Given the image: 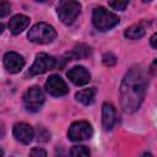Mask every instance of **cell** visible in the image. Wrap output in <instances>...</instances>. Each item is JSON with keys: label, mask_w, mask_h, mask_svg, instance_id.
<instances>
[{"label": "cell", "mask_w": 157, "mask_h": 157, "mask_svg": "<svg viewBox=\"0 0 157 157\" xmlns=\"http://www.w3.org/2000/svg\"><path fill=\"white\" fill-rule=\"evenodd\" d=\"M66 75H67L69 80L76 86H83V85L88 83L90 78H91L88 70L83 66H74L67 71Z\"/></svg>", "instance_id": "obj_11"}, {"label": "cell", "mask_w": 157, "mask_h": 157, "mask_svg": "<svg viewBox=\"0 0 157 157\" xmlns=\"http://www.w3.org/2000/svg\"><path fill=\"white\" fill-rule=\"evenodd\" d=\"M150 43H151V45L153 47V48H156L157 49V32L151 37V39H150Z\"/></svg>", "instance_id": "obj_24"}, {"label": "cell", "mask_w": 157, "mask_h": 157, "mask_svg": "<svg viewBox=\"0 0 157 157\" xmlns=\"http://www.w3.org/2000/svg\"><path fill=\"white\" fill-rule=\"evenodd\" d=\"M115 109L110 103H104L102 107V125L104 130H110L115 124Z\"/></svg>", "instance_id": "obj_13"}, {"label": "cell", "mask_w": 157, "mask_h": 157, "mask_svg": "<svg viewBox=\"0 0 157 157\" xmlns=\"http://www.w3.org/2000/svg\"><path fill=\"white\" fill-rule=\"evenodd\" d=\"M92 23L96 27V29L105 32L119 23V17L115 13L108 11L107 9L99 6L96 7L92 12Z\"/></svg>", "instance_id": "obj_3"}, {"label": "cell", "mask_w": 157, "mask_h": 157, "mask_svg": "<svg viewBox=\"0 0 157 157\" xmlns=\"http://www.w3.org/2000/svg\"><path fill=\"white\" fill-rule=\"evenodd\" d=\"M29 25V18L25 15H15L9 21V29L12 34H20Z\"/></svg>", "instance_id": "obj_12"}, {"label": "cell", "mask_w": 157, "mask_h": 157, "mask_svg": "<svg viewBox=\"0 0 157 157\" xmlns=\"http://www.w3.org/2000/svg\"><path fill=\"white\" fill-rule=\"evenodd\" d=\"M2 61H4L5 69L11 74L20 72L25 66V59L20 54H17L15 52H7L4 55Z\"/></svg>", "instance_id": "obj_9"}, {"label": "cell", "mask_w": 157, "mask_h": 157, "mask_svg": "<svg viewBox=\"0 0 157 157\" xmlns=\"http://www.w3.org/2000/svg\"><path fill=\"white\" fill-rule=\"evenodd\" d=\"M44 101V94L37 86L29 87L23 94V105L28 112H38L42 108Z\"/></svg>", "instance_id": "obj_6"}, {"label": "cell", "mask_w": 157, "mask_h": 157, "mask_svg": "<svg viewBox=\"0 0 157 157\" xmlns=\"http://www.w3.org/2000/svg\"><path fill=\"white\" fill-rule=\"evenodd\" d=\"M147 77L141 66H132L124 76L120 85V104L125 113L136 112L146 93Z\"/></svg>", "instance_id": "obj_1"}, {"label": "cell", "mask_w": 157, "mask_h": 157, "mask_svg": "<svg viewBox=\"0 0 157 157\" xmlns=\"http://www.w3.org/2000/svg\"><path fill=\"white\" fill-rule=\"evenodd\" d=\"M55 65H56V63H55L54 58H52L50 55H48L45 53H39V54H37L34 63L29 67L28 75L29 76H36V75L44 74L49 70H53L55 67Z\"/></svg>", "instance_id": "obj_7"}, {"label": "cell", "mask_w": 157, "mask_h": 157, "mask_svg": "<svg viewBox=\"0 0 157 157\" xmlns=\"http://www.w3.org/2000/svg\"><path fill=\"white\" fill-rule=\"evenodd\" d=\"M102 60H103V64L107 65V66H113V65L117 63V58H115L112 53H105V54L103 55Z\"/></svg>", "instance_id": "obj_20"}, {"label": "cell", "mask_w": 157, "mask_h": 157, "mask_svg": "<svg viewBox=\"0 0 157 157\" xmlns=\"http://www.w3.org/2000/svg\"><path fill=\"white\" fill-rule=\"evenodd\" d=\"M145 33H146V25L145 22H140V23H135L128 27L124 32V36L129 39H139Z\"/></svg>", "instance_id": "obj_14"}, {"label": "cell", "mask_w": 157, "mask_h": 157, "mask_svg": "<svg viewBox=\"0 0 157 157\" xmlns=\"http://www.w3.org/2000/svg\"><path fill=\"white\" fill-rule=\"evenodd\" d=\"M70 155L74 157H86L90 156V150L86 146H74L70 151Z\"/></svg>", "instance_id": "obj_17"}, {"label": "cell", "mask_w": 157, "mask_h": 157, "mask_svg": "<svg viewBox=\"0 0 157 157\" xmlns=\"http://www.w3.org/2000/svg\"><path fill=\"white\" fill-rule=\"evenodd\" d=\"M45 91L53 97H61L69 92V88L60 76L52 75L45 81Z\"/></svg>", "instance_id": "obj_8"}, {"label": "cell", "mask_w": 157, "mask_h": 157, "mask_svg": "<svg viewBox=\"0 0 157 157\" xmlns=\"http://www.w3.org/2000/svg\"><path fill=\"white\" fill-rule=\"evenodd\" d=\"M29 155L33 156V157H45V156H47V151L43 150L42 147H34V148L31 151Z\"/></svg>", "instance_id": "obj_22"}, {"label": "cell", "mask_w": 157, "mask_h": 157, "mask_svg": "<svg viewBox=\"0 0 157 157\" xmlns=\"http://www.w3.org/2000/svg\"><path fill=\"white\" fill-rule=\"evenodd\" d=\"M36 1H40V2H42V1H44V0H36Z\"/></svg>", "instance_id": "obj_26"}, {"label": "cell", "mask_w": 157, "mask_h": 157, "mask_svg": "<svg viewBox=\"0 0 157 157\" xmlns=\"http://www.w3.org/2000/svg\"><path fill=\"white\" fill-rule=\"evenodd\" d=\"M12 134L15 136V139L17 141H20L23 145H28L33 137H34V130L31 125L26 124V123H17L13 126Z\"/></svg>", "instance_id": "obj_10"}, {"label": "cell", "mask_w": 157, "mask_h": 157, "mask_svg": "<svg viewBox=\"0 0 157 157\" xmlns=\"http://www.w3.org/2000/svg\"><path fill=\"white\" fill-rule=\"evenodd\" d=\"M50 139V134L44 129V128H39L37 130V140L38 141H42V142H45Z\"/></svg>", "instance_id": "obj_19"}, {"label": "cell", "mask_w": 157, "mask_h": 157, "mask_svg": "<svg viewBox=\"0 0 157 157\" xmlns=\"http://www.w3.org/2000/svg\"><path fill=\"white\" fill-rule=\"evenodd\" d=\"M93 135V129L91 126V124L88 121L85 120H78L75 121L70 125L69 131H67V136L71 141H85L91 139Z\"/></svg>", "instance_id": "obj_5"}, {"label": "cell", "mask_w": 157, "mask_h": 157, "mask_svg": "<svg viewBox=\"0 0 157 157\" xmlns=\"http://www.w3.org/2000/svg\"><path fill=\"white\" fill-rule=\"evenodd\" d=\"M94 97H96V88L91 87V88H85L82 91H78L75 94V98L77 102L85 104V105H90L94 102Z\"/></svg>", "instance_id": "obj_15"}, {"label": "cell", "mask_w": 157, "mask_h": 157, "mask_svg": "<svg viewBox=\"0 0 157 157\" xmlns=\"http://www.w3.org/2000/svg\"><path fill=\"white\" fill-rule=\"evenodd\" d=\"M128 2H129V0H108L109 6L114 10H119V11L124 10L126 7Z\"/></svg>", "instance_id": "obj_18"}, {"label": "cell", "mask_w": 157, "mask_h": 157, "mask_svg": "<svg viewBox=\"0 0 157 157\" xmlns=\"http://www.w3.org/2000/svg\"><path fill=\"white\" fill-rule=\"evenodd\" d=\"M27 37L33 43L49 44L55 39L56 32H55L53 26H50V25H48L45 22H38L34 26H32V28L29 29Z\"/></svg>", "instance_id": "obj_2"}, {"label": "cell", "mask_w": 157, "mask_h": 157, "mask_svg": "<svg viewBox=\"0 0 157 157\" xmlns=\"http://www.w3.org/2000/svg\"><path fill=\"white\" fill-rule=\"evenodd\" d=\"M144 2H150V1H152V0H142Z\"/></svg>", "instance_id": "obj_25"}, {"label": "cell", "mask_w": 157, "mask_h": 157, "mask_svg": "<svg viewBox=\"0 0 157 157\" xmlns=\"http://www.w3.org/2000/svg\"><path fill=\"white\" fill-rule=\"evenodd\" d=\"M150 71H151L155 76H157V59H155V60L152 61V64H151V66H150Z\"/></svg>", "instance_id": "obj_23"}, {"label": "cell", "mask_w": 157, "mask_h": 157, "mask_svg": "<svg viewBox=\"0 0 157 157\" xmlns=\"http://www.w3.org/2000/svg\"><path fill=\"white\" fill-rule=\"evenodd\" d=\"M9 12H10V4L6 0H1V4H0V16L4 18Z\"/></svg>", "instance_id": "obj_21"}, {"label": "cell", "mask_w": 157, "mask_h": 157, "mask_svg": "<svg viewBox=\"0 0 157 157\" xmlns=\"http://www.w3.org/2000/svg\"><path fill=\"white\" fill-rule=\"evenodd\" d=\"M91 53V48L85 45V44H80L77 47H75L67 55L71 58V59H81V58H86Z\"/></svg>", "instance_id": "obj_16"}, {"label": "cell", "mask_w": 157, "mask_h": 157, "mask_svg": "<svg viewBox=\"0 0 157 157\" xmlns=\"http://www.w3.org/2000/svg\"><path fill=\"white\" fill-rule=\"evenodd\" d=\"M81 5L76 0H60L56 6L59 20L65 25H71L80 15Z\"/></svg>", "instance_id": "obj_4"}]
</instances>
